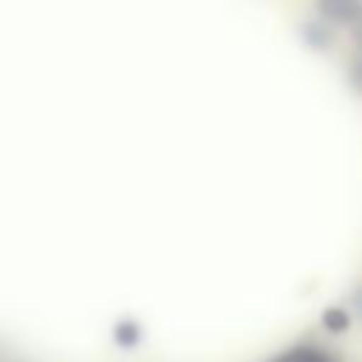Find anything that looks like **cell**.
I'll use <instances>...</instances> for the list:
<instances>
[{
  "label": "cell",
  "mask_w": 362,
  "mask_h": 362,
  "mask_svg": "<svg viewBox=\"0 0 362 362\" xmlns=\"http://www.w3.org/2000/svg\"><path fill=\"white\" fill-rule=\"evenodd\" d=\"M269 362H339V359L331 348H325L320 342H300V345H291L283 354L272 356Z\"/></svg>",
  "instance_id": "obj_1"
},
{
  "label": "cell",
  "mask_w": 362,
  "mask_h": 362,
  "mask_svg": "<svg viewBox=\"0 0 362 362\" xmlns=\"http://www.w3.org/2000/svg\"><path fill=\"white\" fill-rule=\"evenodd\" d=\"M110 339L119 351H136L141 342H144V325L136 320V317H119L110 328Z\"/></svg>",
  "instance_id": "obj_2"
},
{
  "label": "cell",
  "mask_w": 362,
  "mask_h": 362,
  "mask_svg": "<svg viewBox=\"0 0 362 362\" xmlns=\"http://www.w3.org/2000/svg\"><path fill=\"white\" fill-rule=\"evenodd\" d=\"M320 14L334 23H351L362 11V0H317Z\"/></svg>",
  "instance_id": "obj_3"
},
{
  "label": "cell",
  "mask_w": 362,
  "mask_h": 362,
  "mask_svg": "<svg viewBox=\"0 0 362 362\" xmlns=\"http://www.w3.org/2000/svg\"><path fill=\"white\" fill-rule=\"evenodd\" d=\"M320 325H322L328 334H345V331L351 328V314H348V308H342V305H328V308L322 311V317H320Z\"/></svg>",
  "instance_id": "obj_4"
},
{
  "label": "cell",
  "mask_w": 362,
  "mask_h": 362,
  "mask_svg": "<svg viewBox=\"0 0 362 362\" xmlns=\"http://www.w3.org/2000/svg\"><path fill=\"white\" fill-rule=\"evenodd\" d=\"M308 37H311V42H314V45H320V48H325V45H328V31L322 28V23L308 25Z\"/></svg>",
  "instance_id": "obj_5"
},
{
  "label": "cell",
  "mask_w": 362,
  "mask_h": 362,
  "mask_svg": "<svg viewBox=\"0 0 362 362\" xmlns=\"http://www.w3.org/2000/svg\"><path fill=\"white\" fill-rule=\"evenodd\" d=\"M351 28H354V40H356V45L362 48V11L351 20Z\"/></svg>",
  "instance_id": "obj_6"
},
{
  "label": "cell",
  "mask_w": 362,
  "mask_h": 362,
  "mask_svg": "<svg viewBox=\"0 0 362 362\" xmlns=\"http://www.w3.org/2000/svg\"><path fill=\"white\" fill-rule=\"evenodd\" d=\"M351 305H354V311L362 317V286L354 288V294H351Z\"/></svg>",
  "instance_id": "obj_7"
},
{
  "label": "cell",
  "mask_w": 362,
  "mask_h": 362,
  "mask_svg": "<svg viewBox=\"0 0 362 362\" xmlns=\"http://www.w3.org/2000/svg\"><path fill=\"white\" fill-rule=\"evenodd\" d=\"M351 76H354L356 88L362 90V59H356V62H354V71H351Z\"/></svg>",
  "instance_id": "obj_8"
}]
</instances>
